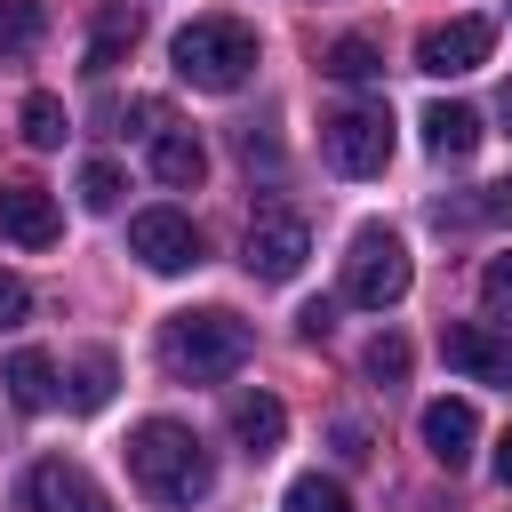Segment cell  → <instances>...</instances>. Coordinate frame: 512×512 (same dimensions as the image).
I'll list each match as a JSON object with an SVG mask.
<instances>
[{
	"label": "cell",
	"mask_w": 512,
	"mask_h": 512,
	"mask_svg": "<svg viewBox=\"0 0 512 512\" xmlns=\"http://www.w3.org/2000/svg\"><path fill=\"white\" fill-rule=\"evenodd\" d=\"M152 176H160L168 192H200V176H208L200 136H192V128H152Z\"/></svg>",
	"instance_id": "4fadbf2b"
},
{
	"label": "cell",
	"mask_w": 512,
	"mask_h": 512,
	"mask_svg": "<svg viewBox=\"0 0 512 512\" xmlns=\"http://www.w3.org/2000/svg\"><path fill=\"white\" fill-rule=\"evenodd\" d=\"M408 280H416L408 240H400L392 224H360L352 248H344V304H360V312H392V304L408 296Z\"/></svg>",
	"instance_id": "277c9868"
},
{
	"label": "cell",
	"mask_w": 512,
	"mask_h": 512,
	"mask_svg": "<svg viewBox=\"0 0 512 512\" xmlns=\"http://www.w3.org/2000/svg\"><path fill=\"white\" fill-rule=\"evenodd\" d=\"M440 360L472 384H512V336L488 328V320H448L440 328Z\"/></svg>",
	"instance_id": "30bf717a"
},
{
	"label": "cell",
	"mask_w": 512,
	"mask_h": 512,
	"mask_svg": "<svg viewBox=\"0 0 512 512\" xmlns=\"http://www.w3.org/2000/svg\"><path fill=\"white\" fill-rule=\"evenodd\" d=\"M248 352H256V328H248L240 312H224V304L176 312V320L160 328V368H168L176 384H216V376H232Z\"/></svg>",
	"instance_id": "7a4b0ae2"
},
{
	"label": "cell",
	"mask_w": 512,
	"mask_h": 512,
	"mask_svg": "<svg viewBox=\"0 0 512 512\" xmlns=\"http://www.w3.org/2000/svg\"><path fill=\"white\" fill-rule=\"evenodd\" d=\"M112 384H120L112 352H80V360H72V408H80V416H96V408L112 400Z\"/></svg>",
	"instance_id": "ffe728a7"
},
{
	"label": "cell",
	"mask_w": 512,
	"mask_h": 512,
	"mask_svg": "<svg viewBox=\"0 0 512 512\" xmlns=\"http://www.w3.org/2000/svg\"><path fill=\"white\" fill-rule=\"evenodd\" d=\"M416 432H424L432 464H448V472H464V464H472V448H480V416H472V400H424Z\"/></svg>",
	"instance_id": "8fae6325"
},
{
	"label": "cell",
	"mask_w": 512,
	"mask_h": 512,
	"mask_svg": "<svg viewBox=\"0 0 512 512\" xmlns=\"http://www.w3.org/2000/svg\"><path fill=\"white\" fill-rule=\"evenodd\" d=\"M232 440H240L248 456H272V448L288 440V408H280L272 392H240V400H232Z\"/></svg>",
	"instance_id": "9a60e30c"
},
{
	"label": "cell",
	"mask_w": 512,
	"mask_h": 512,
	"mask_svg": "<svg viewBox=\"0 0 512 512\" xmlns=\"http://www.w3.org/2000/svg\"><path fill=\"white\" fill-rule=\"evenodd\" d=\"M288 512H352V496H344L336 472H296L288 480Z\"/></svg>",
	"instance_id": "7402d4cb"
},
{
	"label": "cell",
	"mask_w": 512,
	"mask_h": 512,
	"mask_svg": "<svg viewBox=\"0 0 512 512\" xmlns=\"http://www.w3.org/2000/svg\"><path fill=\"white\" fill-rule=\"evenodd\" d=\"M320 152L336 176H384L392 168V112L384 104H344L320 120Z\"/></svg>",
	"instance_id": "5b68a950"
},
{
	"label": "cell",
	"mask_w": 512,
	"mask_h": 512,
	"mask_svg": "<svg viewBox=\"0 0 512 512\" xmlns=\"http://www.w3.org/2000/svg\"><path fill=\"white\" fill-rule=\"evenodd\" d=\"M0 232H8L16 248H48V240L64 232L56 192H40V184H0Z\"/></svg>",
	"instance_id": "7c38bea8"
},
{
	"label": "cell",
	"mask_w": 512,
	"mask_h": 512,
	"mask_svg": "<svg viewBox=\"0 0 512 512\" xmlns=\"http://www.w3.org/2000/svg\"><path fill=\"white\" fill-rule=\"evenodd\" d=\"M488 48H496V24H488V16H448V24H432V32L416 40V72L456 80V72H480Z\"/></svg>",
	"instance_id": "9c48e42d"
},
{
	"label": "cell",
	"mask_w": 512,
	"mask_h": 512,
	"mask_svg": "<svg viewBox=\"0 0 512 512\" xmlns=\"http://www.w3.org/2000/svg\"><path fill=\"white\" fill-rule=\"evenodd\" d=\"M0 384H8V400H16L24 416H40V408L56 400V360H48L40 344H16L8 368H0Z\"/></svg>",
	"instance_id": "5bb4252c"
},
{
	"label": "cell",
	"mask_w": 512,
	"mask_h": 512,
	"mask_svg": "<svg viewBox=\"0 0 512 512\" xmlns=\"http://www.w3.org/2000/svg\"><path fill=\"white\" fill-rule=\"evenodd\" d=\"M24 312H32V288L16 272H0V328H24Z\"/></svg>",
	"instance_id": "484cf974"
},
{
	"label": "cell",
	"mask_w": 512,
	"mask_h": 512,
	"mask_svg": "<svg viewBox=\"0 0 512 512\" xmlns=\"http://www.w3.org/2000/svg\"><path fill=\"white\" fill-rule=\"evenodd\" d=\"M304 256H312V224H304L296 208L264 200V208L248 216V232H240V264H248V280H296Z\"/></svg>",
	"instance_id": "8992f818"
},
{
	"label": "cell",
	"mask_w": 512,
	"mask_h": 512,
	"mask_svg": "<svg viewBox=\"0 0 512 512\" xmlns=\"http://www.w3.org/2000/svg\"><path fill=\"white\" fill-rule=\"evenodd\" d=\"M64 128H72V120H64V96L32 88V96H24V144H32V152H56V144H64Z\"/></svg>",
	"instance_id": "44dd1931"
},
{
	"label": "cell",
	"mask_w": 512,
	"mask_h": 512,
	"mask_svg": "<svg viewBox=\"0 0 512 512\" xmlns=\"http://www.w3.org/2000/svg\"><path fill=\"white\" fill-rule=\"evenodd\" d=\"M424 144L440 160H472L480 152V112L472 104H424Z\"/></svg>",
	"instance_id": "2e32d148"
},
{
	"label": "cell",
	"mask_w": 512,
	"mask_h": 512,
	"mask_svg": "<svg viewBox=\"0 0 512 512\" xmlns=\"http://www.w3.org/2000/svg\"><path fill=\"white\" fill-rule=\"evenodd\" d=\"M48 40V0H0V56H32Z\"/></svg>",
	"instance_id": "ac0fdd59"
},
{
	"label": "cell",
	"mask_w": 512,
	"mask_h": 512,
	"mask_svg": "<svg viewBox=\"0 0 512 512\" xmlns=\"http://www.w3.org/2000/svg\"><path fill=\"white\" fill-rule=\"evenodd\" d=\"M16 512H112V496L96 488L88 464H72V456H40V464L16 480Z\"/></svg>",
	"instance_id": "52a82bcc"
},
{
	"label": "cell",
	"mask_w": 512,
	"mask_h": 512,
	"mask_svg": "<svg viewBox=\"0 0 512 512\" xmlns=\"http://www.w3.org/2000/svg\"><path fill=\"white\" fill-rule=\"evenodd\" d=\"M496 480H504V488H512V432H504V440H496Z\"/></svg>",
	"instance_id": "83f0119b"
},
{
	"label": "cell",
	"mask_w": 512,
	"mask_h": 512,
	"mask_svg": "<svg viewBox=\"0 0 512 512\" xmlns=\"http://www.w3.org/2000/svg\"><path fill=\"white\" fill-rule=\"evenodd\" d=\"M128 480H136L152 504H200V496L216 488V456L200 448L192 424L144 416V424L128 432Z\"/></svg>",
	"instance_id": "6da1fadb"
},
{
	"label": "cell",
	"mask_w": 512,
	"mask_h": 512,
	"mask_svg": "<svg viewBox=\"0 0 512 512\" xmlns=\"http://www.w3.org/2000/svg\"><path fill=\"white\" fill-rule=\"evenodd\" d=\"M328 328H336V304H328V296H312V304L296 312V336H312V344H320Z\"/></svg>",
	"instance_id": "4316f807"
},
{
	"label": "cell",
	"mask_w": 512,
	"mask_h": 512,
	"mask_svg": "<svg viewBox=\"0 0 512 512\" xmlns=\"http://www.w3.org/2000/svg\"><path fill=\"white\" fill-rule=\"evenodd\" d=\"M320 72H328V80H376V72H384V48H376L368 32H344V40H328Z\"/></svg>",
	"instance_id": "d6986e66"
},
{
	"label": "cell",
	"mask_w": 512,
	"mask_h": 512,
	"mask_svg": "<svg viewBox=\"0 0 512 512\" xmlns=\"http://www.w3.org/2000/svg\"><path fill=\"white\" fill-rule=\"evenodd\" d=\"M168 64H176L184 88L232 96V88H248V72H256V32H248L240 16H192V24L168 40Z\"/></svg>",
	"instance_id": "3957f363"
},
{
	"label": "cell",
	"mask_w": 512,
	"mask_h": 512,
	"mask_svg": "<svg viewBox=\"0 0 512 512\" xmlns=\"http://www.w3.org/2000/svg\"><path fill=\"white\" fill-rule=\"evenodd\" d=\"M136 48V8H96V32H88V72H112L120 56Z\"/></svg>",
	"instance_id": "e0dca14e"
},
{
	"label": "cell",
	"mask_w": 512,
	"mask_h": 512,
	"mask_svg": "<svg viewBox=\"0 0 512 512\" xmlns=\"http://www.w3.org/2000/svg\"><path fill=\"white\" fill-rule=\"evenodd\" d=\"M120 192H128V184H120V168H112V160H88V168H80V208H88V216H112V208H120Z\"/></svg>",
	"instance_id": "603a6c76"
},
{
	"label": "cell",
	"mask_w": 512,
	"mask_h": 512,
	"mask_svg": "<svg viewBox=\"0 0 512 512\" xmlns=\"http://www.w3.org/2000/svg\"><path fill=\"white\" fill-rule=\"evenodd\" d=\"M360 368H368L376 384H400V376H408V336H392V328H384V336H368Z\"/></svg>",
	"instance_id": "cb8c5ba5"
},
{
	"label": "cell",
	"mask_w": 512,
	"mask_h": 512,
	"mask_svg": "<svg viewBox=\"0 0 512 512\" xmlns=\"http://www.w3.org/2000/svg\"><path fill=\"white\" fill-rule=\"evenodd\" d=\"M480 304H488V320H512V256H488V272H480Z\"/></svg>",
	"instance_id": "d4e9b609"
},
{
	"label": "cell",
	"mask_w": 512,
	"mask_h": 512,
	"mask_svg": "<svg viewBox=\"0 0 512 512\" xmlns=\"http://www.w3.org/2000/svg\"><path fill=\"white\" fill-rule=\"evenodd\" d=\"M128 256L144 272H192L200 264V224L184 208H136L128 216Z\"/></svg>",
	"instance_id": "ba28073f"
},
{
	"label": "cell",
	"mask_w": 512,
	"mask_h": 512,
	"mask_svg": "<svg viewBox=\"0 0 512 512\" xmlns=\"http://www.w3.org/2000/svg\"><path fill=\"white\" fill-rule=\"evenodd\" d=\"M496 120H504V128H512V80H504V88H496Z\"/></svg>",
	"instance_id": "f1b7e54d"
}]
</instances>
